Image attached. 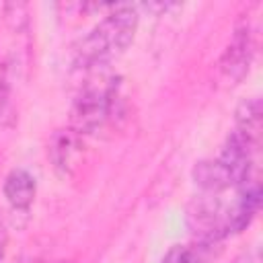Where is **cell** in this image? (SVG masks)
Returning a JSON list of instances; mask_svg holds the SVG:
<instances>
[{"mask_svg": "<svg viewBox=\"0 0 263 263\" xmlns=\"http://www.w3.org/2000/svg\"><path fill=\"white\" fill-rule=\"evenodd\" d=\"M136 6L113 8L92 31L80 39L74 51V66L78 70H101L115 58H119L134 41L138 29Z\"/></svg>", "mask_w": 263, "mask_h": 263, "instance_id": "1", "label": "cell"}, {"mask_svg": "<svg viewBox=\"0 0 263 263\" xmlns=\"http://www.w3.org/2000/svg\"><path fill=\"white\" fill-rule=\"evenodd\" d=\"M117 101H119V80L115 76L99 74L86 80L72 107L74 132L78 134L99 132L113 117Z\"/></svg>", "mask_w": 263, "mask_h": 263, "instance_id": "2", "label": "cell"}, {"mask_svg": "<svg viewBox=\"0 0 263 263\" xmlns=\"http://www.w3.org/2000/svg\"><path fill=\"white\" fill-rule=\"evenodd\" d=\"M189 228L193 236L205 245L216 242L218 238L228 234V224H226V208H222L214 195L205 193V197H199L187 214Z\"/></svg>", "mask_w": 263, "mask_h": 263, "instance_id": "3", "label": "cell"}, {"mask_svg": "<svg viewBox=\"0 0 263 263\" xmlns=\"http://www.w3.org/2000/svg\"><path fill=\"white\" fill-rule=\"evenodd\" d=\"M253 55H255V37H253L251 27L245 25L234 31L232 41L222 53V60H220L222 78L228 84L240 82L253 64Z\"/></svg>", "mask_w": 263, "mask_h": 263, "instance_id": "4", "label": "cell"}, {"mask_svg": "<svg viewBox=\"0 0 263 263\" xmlns=\"http://www.w3.org/2000/svg\"><path fill=\"white\" fill-rule=\"evenodd\" d=\"M2 191H4L6 201L14 210H29L33 199H35V193H37V183H35V177L29 171L14 168L4 179Z\"/></svg>", "mask_w": 263, "mask_h": 263, "instance_id": "5", "label": "cell"}, {"mask_svg": "<svg viewBox=\"0 0 263 263\" xmlns=\"http://www.w3.org/2000/svg\"><path fill=\"white\" fill-rule=\"evenodd\" d=\"M242 138L259 148L261 138V103L259 99H247L236 109V129Z\"/></svg>", "mask_w": 263, "mask_h": 263, "instance_id": "6", "label": "cell"}, {"mask_svg": "<svg viewBox=\"0 0 263 263\" xmlns=\"http://www.w3.org/2000/svg\"><path fill=\"white\" fill-rule=\"evenodd\" d=\"M76 134L74 132H64L55 138L53 146H51V154H53V160H55V166H68L72 162V152L76 150Z\"/></svg>", "mask_w": 263, "mask_h": 263, "instance_id": "7", "label": "cell"}, {"mask_svg": "<svg viewBox=\"0 0 263 263\" xmlns=\"http://www.w3.org/2000/svg\"><path fill=\"white\" fill-rule=\"evenodd\" d=\"M162 263H205L203 255L189 245H175L162 257Z\"/></svg>", "mask_w": 263, "mask_h": 263, "instance_id": "8", "label": "cell"}, {"mask_svg": "<svg viewBox=\"0 0 263 263\" xmlns=\"http://www.w3.org/2000/svg\"><path fill=\"white\" fill-rule=\"evenodd\" d=\"M4 251H6V228H4V220L0 216V259L4 257Z\"/></svg>", "mask_w": 263, "mask_h": 263, "instance_id": "9", "label": "cell"}]
</instances>
